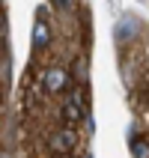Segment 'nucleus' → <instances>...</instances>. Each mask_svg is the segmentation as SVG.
<instances>
[{"mask_svg": "<svg viewBox=\"0 0 149 158\" xmlns=\"http://www.w3.org/2000/svg\"><path fill=\"white\" fill-rule=\"evenodd\" d=\"M87 116V89L84 87H75L72 89V96H69V102L63 105V119L66 123H81Z\"/></svg>", "mask_w": 149, "mask_h": 158, "instance_id": "f257e3e1", "label": "nucleus"}, {"mask_svg": "<svg viewBox=\"0 0 149 158\" xmlns=\"http://www.w3.org/2000/svg\"><path fill=\"white\" fill-rule=\"evenodd\" d=\"M75 143H78V134L72 131V128H57L48 137V146L54 152H69V149H75Z\"/></svg>", "mask_w": 149, "mask_h": 158, "instance_id": "f03ea898", "label": "nucleus"}, {"mask_svg": "<svg viewBox=\"0 0 149 158\" xmlns=\"http://www.w3.org/2000/svg\"><path fill=\"white\" fill-rule=\"evenodd\" d=\"M69 87V72L66 69H48L45 72V89L48 93H63Z\"/></svg>", "mask_w": 149, "mask_h": 158, "instance_id": "7ed1b4c3", "label": "nucleus"}, {"mask_svg": "<svg viewBox=\"0 0 149 158\" xmlns=\"http://www.w3.org/2000/svg\"><path fill=\"white\" fill-rule=\"evenodd\" d=\"M48 42H51V27H48L45 15H39V18H36V24H33V48L45 51V48H48Z\"/></svg>", "mask_w": 149, "mask_h": 158, "instance_id": "20e7f679", "label": "nucleus"}, {"mask_svg": "<svg viewBox=\"0 0 149 158\" xmlns=\"http://www.w3.org/2000/svg\"><path fill=\"white\" fill-rule=\"evenodd\" d=\"M131 152H134V158H149V134L146 137H134Z\"/></svg>", "mask_w": 149, "mask_h": 158, "instance_id": "39448f33", "label": "nucleus"}, {"mask_svg": "<svg viewBox=\"0 0 149 158\" xmlns=\"http://www.w3.org/2000/svg\"><path fill=\"white\" fill-rule=\"evenodd\" d=\"M54 6H60V9H75V3L78 0H51Z\"/></svg>", "mask_w": 149, "mask_h": 158, "instance_id": "423d86ee", "label": "nucleus"}, {"mask_svg": "<svg viewBox=\"0 0 149 158\" xmlns=\"http://www.w3.org/2000/svg\"><path fill=\"white\" fill-rule=\"evenodd\" d=\"M6 33V15H3V9H0V36Z\"/></svg>", "mask_w": 149, "mask_h": 158, "instance_id": "0eeeda50", "label": "nucleus"}]
</instances>
